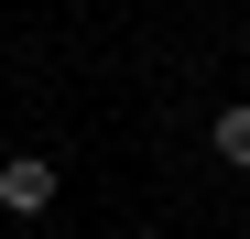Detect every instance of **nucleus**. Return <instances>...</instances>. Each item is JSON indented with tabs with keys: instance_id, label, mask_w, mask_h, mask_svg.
I'll use <instances>...</instances> for the list:
<instances>
[{
	"instance_id": "obj_1",
	"label": "nucleus",
	"mask_w": 250,
	"mask_h": 239,
	"mask_svg": "<svg viewBox=\"0 0 250 239\" xmlns=\"http://www.w3.org/2000/svg\"><path fill=\"white\" fill-rule=\"evenodd\" d=\"M0 207H11V218H44L55 207V163H44V152H11V163H0Z\"/></svg>"
},
{
	"instance_id": "obj_2",
	"label": "nucleus",
	"mask_w": 250,
	"mask_h": 239,
	"mask_svg": "<svg viewBox=\"0 0 250 239\" xmlns=\"http://www.w3.org/2000/svg\"><path fill=\"white\" fill-rule=\"evenodd\" d=\"M218 163H239V174H250V98H239V109H218Z\"/></svg>"
}]
</instances>
